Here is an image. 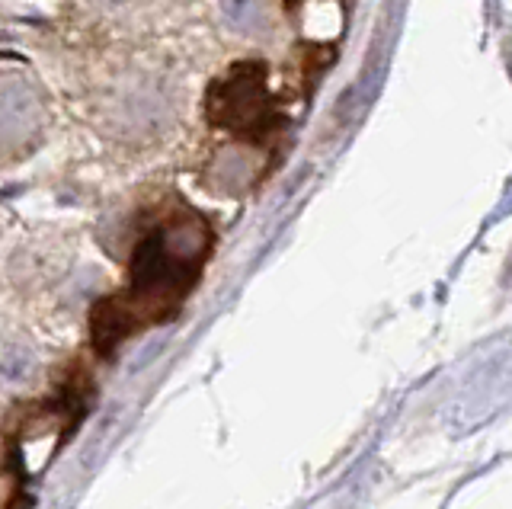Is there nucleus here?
Wrapping results in <instances>:
<instances>
[{
    "mask_svg": "<svg viewBox=\"0 0 512 509\" xmlns=\"http://www.w3.org/2000/svg\"><path fill=\"white\" fill-rule=\"evenodd\" d=\"M205 250L208 231L192 215L170 218L144 237L132 260L128 292L109 298L93 314V343L100 353H112L132 333L167 321L196 282Z\"/></svg>",
    "mask_w": 512,
    "mask_h": 509,
    "instance_id": "1",
    "label": "nucleus"
},
{
    "mask_svg": "<svg viewBox=\"0 0 512 509\" xmlns=\"http://www.w3.org/2000/svg\"><path fill=\"white\" fill-rule=\"evenodd\" d=\"M212 119L234 132H256L269 119L260 68H237L231 81L212 90Z\"/></svg>",
    "mask_w": 512,
    "mask_h": 509,
    "instance_id": "2",
    "label": "nucleus"
},
{
    "mask_svg": "<svg viewBox=\"0 0 512 509\" xmlns=\"http://www.w3.org/2000/svg\"><path fill=\"white\" fill-rule=\"evenodd\" d=\"M20 500V477L10 468H0V509H16Z\"/></svg>",
    "mask_w": 512,
    "mask_h": 509,
    "instance_id": "3",
    "label": "nucleus"
}]
</instances>
